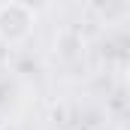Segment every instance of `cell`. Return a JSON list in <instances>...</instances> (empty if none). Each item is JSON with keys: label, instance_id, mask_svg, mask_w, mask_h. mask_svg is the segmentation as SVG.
Listing matches in <instances>:
<instances>
[{"label": "cell", "instance_id": "cell-1", "mask_svg": "<svg viewBox=\"0 0 130 130\" xmlns=\"http://www.w3.org/2000/svg\"><path fill=\"white\" fill-rule=\"evenodd\" d=\"M33 24H36L33 6L18 3V0L0 3V39L3 42H21V39H27Z\"/></svg>", "mask_w": 130, "mask_h": 130}]
</instances>
